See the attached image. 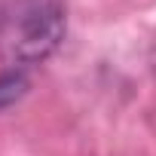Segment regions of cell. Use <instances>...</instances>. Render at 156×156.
<instances>
[{
  "mask_svg": "<svg viewBox=\"0 0 156 156\" xmlns=\"http://www.w3.org/2000/svg\"><path fill=\"white\" fill-rule=\"evenodd\" d=\"M64 37L58 0H22L12 19V49L22 61H43Z\"/></svg>",
  "mask_w": 156,
  "mask_h": 156,
  "instance_id": "cell-1",
  "label": "cell"
},
{
  "mask_svg": "<svg viewBox=\"0 0 156 156\" xmlns=\"http://www.w3.org/2000/svg\"><path fill=\"white\" fill-rule=\"evenodd\" d=\"M25 89H28V80L22 73H3L0 76V110L9 107L12 101H19L25 95Z\"/></svg>",
  "mask_w": 156,
  "mask_h": 156,
  "instance_id": "cell-2",
  "label": "cell"
}]
</instances>
